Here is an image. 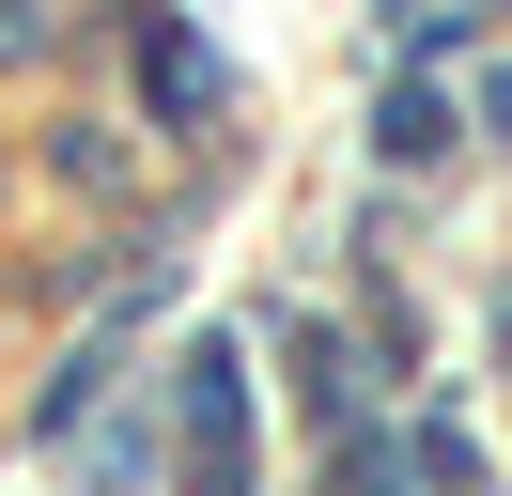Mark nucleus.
<instances>
[{
    "label": "nucleus",
    "mask_w": 512,
    "mask_h": 496,
    "mask_svg": "<svg viewBox=\"0 0 512 496\" xmlns=\"http://www.w3.org/2000/svg\"><path fill=\"white\" fill-rule=\"evenodd\" d=\"M187 496H249V388H233V341L187 357Z\"/></svg>",
    "instance_id": "nucleus-1"
},
{
    "label": "nucleus",
    "mask_w": 512,
    "mask_h": 496,
    "mask_svg": "<svg viewBox=\"0 0 512 496\" xmlns=\"http://www.w3.org/2000/svg\"><path fill=\"white\" fill-rule=\"evenodd\" d=\"M202 93H218V78H202V47H187V31H156V109H171V124H187V109H202Z\"/></svg>",
    "instance_id": "nucleus-2"
},
{
    "label": "nucleus",
    "mask_w": 512,
    "mask_h": 496,
    "mask_svg": "<svg viewBox=\"0 0 512 496\" xmlns=\"http://www.w3.org/2000/svg\"><path fill=\"white\" fill-rule=\"evenodd\" d=\"M481 109H497V140H512V78H481Z\"/></svg>",
    "instance_id": "nucleus-3"
}]
</instances>
